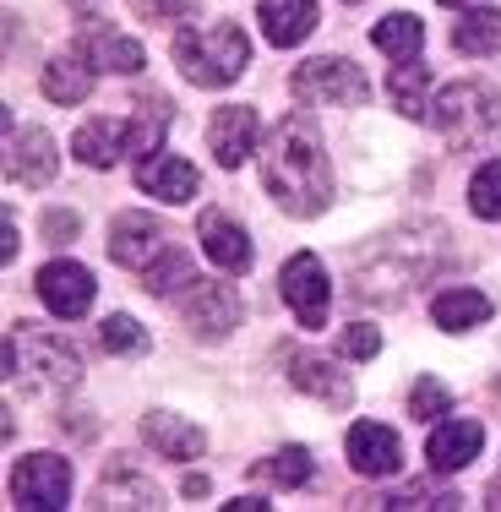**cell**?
Masks as SVG:
<instances>
[{"instance_id":"cell-1","label":"cell","mask_w":501,"mask_h":512,"mask_svg":"<svg viewBox=\"0 0 501 512\" xmlns=\"http://www.w3.org/2000/svg\"><path fill=\"white\" fill-rule=\"evenodd\" d=\"M262 186L273 191V202L284 207L289 218H316L333 197V175H327V153L322 137H316L311 115L305 109H289L273 126L262 153Z\"/></svg>"},{"instance_id":"cell-2","label":"cell","mask_w":501,"mask_h":512,"mask_svg":"<svg viewBox=\"0 0 501 512\" xmlns=\"http://www.w3.org/2000/svg\"><path fill=\"white\" fill-rule=\"evenodd\" d=\"M431 126L452 153H496L501 148V99L485 82H452L431 104Z\"/></svg>"},{"instance_id":"cell-3","label":"cell","mask_w":501,"mask_h":512,"mask_svg":"<svg viewBox=\"0 0 501 512\" xmlns=\"http://www.w3.org/2000/svg\"><path fill=\"white\" fill-rule=\"evenodd\" d=\"M175 66L186 71L197 88H224L240 71L251 66V44L235 22H218V28H191L175 39Z\"/></svg>"},{"instance_id":"cell-4","label":"cell","mask_w":501,"mask_h":512,"mask_svg":"<svg viewBox=\"0 0 501 512\" xmlns=\"http://www.w3.org/2000/svg\"><path fill=\"white\" fill-rule=\"evenodd\" d=\"M6 371L11 376H22V382H33V387H71L82 376V360L71 355L60 338H50L44 327H33V322H17L11 327V338H6Z\"/></svg>"},{"instance_id":"cell-5","label":"cell","mask_w":501,"mask_h":512,"mask_svg":"<svg viewBox=\"0 0 501 512\" xmlns=\"http://www.w3.org/2000/svg\"><path fill=\"white\" fill-rule=\"evenodd\" d=\"M289 88H295V99L305 104H333V109H360L371 99V82H365V71L354 66V60H305V66L289 77Z\"/></svg>"},{"instance_id":"cell-6","label":"cell","mask_w":501,"mask_h":512,"mask_svg":"<svg viewBox=\"0 0 501 512\" xmlns=\"http://www.w3.org/2000/svg\"><path fill=\"white\" fill-rule=\"evenodd\" d=\"M66 502H71V469H66V458L28 453L17 469H11V507H17V512L66 507Z\"/></svg>"},{"instance_id":"cell-7","label":"cell","mask_w":501,"mask_h":512,"mask_svg":"<svg viewBox=\"0 0 501 512\" xmlns=\"http://www.w3.org/2000/svg\"><path fill=\"white\" fill-rule=\"evenodd\" d=\"M169 251H175L169 229L158 224V218H148V213H120L115 229H109V256H115L120 267H137V273H148V267L164 262Z\"/></svg>"},{"instance_id":"cell-8","label":"cell","mask_w":501,"mask_h":512,"mask_svg":"<svg viewBox=\"0 0 501 512\" xmlns=\"http://www.w3.org/2000/svg\"><path fill=\"white\" fill-rule=\"evenodd\" d=\"M284 300H289V311L300 316V327H322L327 322V306H333V284H327V267L316 262L311 251H300V256H289V267H284Z\"/></svg>"},{"instance_id":"cell-9","label":"cell","mask_w":501,"mask_h":512,"mask_svg":"<svg viewBox=\"0 0 501 512\" xmlns=\"http://www.w3.org/2000/svg\"><path fill=\"white\" fill-rule=\"evenodd\" d=\"M180 316H186L202 338H218V333H229V327L240 322V300H235V289H229V284L191 278V284L180 289Z\"/></svg>"},{"instance_id":"cell-10","label":"cell","mask_w":501,"mask_h":512,"mask_svg":"<svg viewBox=\"0 0 501 512\" xmlns=\"http://www.w3.org/2000/svg\"><path fill=\"white\" fill-rule=\"evenodd\" d=\"M207 142H213L218 169H240L256 153V142H262V120H256L251 104H229V109H218V115H213Z\"/></svg>"},{"instance_id":"cell-11","label":"cell","mask_w":501,"mask_h":512,"mask_svg":"<svg viewBox=\"0 0 501 512\" xmlns=\"http://www.w3.org/2000/svg\"><path fill=\"white\" fill-rule=\"evenodd\" d=\"M93 295H99V284H93V273H88L82 262H50V267L39 273V300H44L55 316H66V322L88 316Z\"/></svg>"},{"instance_id":"cell-12","label":"cell","mask_w":501,"mask_h":512,"mask_svg":"<svg viewBox=\"0 0 501 512\" xmlns=\"http://www.w3.org/2000/svg\"><path fill=\"white\" fill-rule=\"evenodd\" d=\"M403 463V442L398 431H387L382 420H360L349 431V469L365 474V480H382V474H398Z\"/></svg>"},{"instance_id":"cell-13","label":"cell","mask_w":501,"mask_h":512,"mask_svg":"<svg viewBox=\"0 0 501 512\" xmlns=\"http://www.w3.org/2000/svg\"><path fill=\"white\" fill-rule=\"evenodd\" d=\"M6 175L17 186H50L55 180V137L50 131H39V126L17 131L6 142Z\"/></svg>"},{"instance_id":"cell-14","label":"cell","mask_w":501,"mask_h":512,"mask_svg":"<svg viewBox=\"0 0 501 512\" xmlns=\"http://www.w3.org/2000/svg\"><path fill=\"white\" fill-rule=\"evenodd\" d=\"M202 251H207V262L224 267L229 278L251 273V240H246V229H240L235 218H224L218 207H207V213H202Z\"/></svg>"},{"instance_id":"cell-15","label":"cell","mask_w":501,"mask_h":512,"mask_svg":"<svg viewBox=\"0 0 501 512\" xmlns=\"http://www.w3.org/2000/svg\"><path fill=\"white\" fill-rule=\"evenodd\" d=\"M137 186L158 202H191L197 197V169L180 153H153V158H137Z\"/></svg>"},{"instance_id":"cell-16","label":"cell","mask_w":501,"mask_h":512,"mask_svg":"<svg viewBox=\"0 0 501 512\" xmlns=\"http://www.w3.org/2000/svg\"><path fill=\"white\" fill-rule=\"evenodd\" d=\"M485 447V425L480 420H442L431 431V469L436 474H458L480 458Z\"/></svg>"},{"instance_id":"cell-17","label":"cell","mask_w":501,"mask_h":512,"mask_svg":"<svg viewBox=\"0 0 501 512\" xmlns=\"http://www.w3.org/2000/svg\"><path fill=\"white\" fill-rule=\"evenodd\" d=\"M77 50L93 60V66H104V71H115V77H131V71H142V44L137 39H126V33H115V28H104V22H93V28H82V39H77Z\"/></svg>"},{"instance_id":"cell-18","label":"cell","mask_w":501,"mask_h":512,"mask_svg":"<svg viewBox=\"0 0 501 512\" xmlns=\"http://www.w3.org/2000/svg\"><path fill=\"white\" fill-rule=\"evenodd\" d=\"M262 33L267 44H278V50H295L300 39H311L316 28V0H262Z\"/></svg>"},{"instance_id":"cell-19","label":"cell","mask_w":501,"mask_h":512,"mask_svg":"<svg viewBox=\"0 0 501 512\" xmlns=\"http://www.w3.org/2000/svg\"><path fill=\"white\" fill-rule=\"evenodd\" d=\"M289 365H295V387H300V393L322 398V404H333V409H349V404H354L349 371H338L333 360H322V355H295Z\"/></svg>"},{"instance_id":"cell-20","label":"cell","mask_w":501,"mask_h":512,"mask_svg":"<svg viewBox=\"0 0 501 512\" xmlns=\"http://www.w3.org/2000/svg\"><path fill=\"white\" fill-rule=\"evenodd\" d=\"M142 442H148L153 453L175 458V463L202 458V431H197V425H186L180 414H148V420H142Z\"/></svg>"},{"instance_id":"cell-21","label":"cell","mask_w":501,"mask_h":512,"mask_svg":"<svg viewBox=\"0 0 501 512\" xmlns=\"http://www.w3.org/2000/svg\"><path fill=\"white\" fill-rule=\"evenodd\" d=\"M169 120H175V109H169L164 93H148V99L137 104V115L126 120V153L131 158H153L158 142H164Z\"/></svg>"},{"instance_id":"cell-22","label":"cell","mask_w":501,"mask_h":512,"mask_svg":"<svg viewBox=\"0 0 501 512\" xmlns=\"http://www.w3.org/2000/svg\"><path fill=\"white\" fill-rule=\"evenodd\" d=\"M436 327H447V333H469V327H480V322H491V295H480V289H442L436 295Z\"/></svg>"},{"instance_id":"cell-23","label":"cell","mask_w":501,"mask_h":512,"mask_svg":"<svg viewBox=\"0 0 501 512\" xmlns=\"http://www.w3.org/2000/svg\"><path fill=\"white\" fill-rule=\"evenodd\" d=\"M44 93L55 104H82L93 93V60L88 55H60L44 66Z\"/></svg>"},{"instance_id":"cell-24","label":"cell","mask_w":501,"mask_h":512,"mask_svg":"<svg viewBox=\"0 0 501 512\" xmlns=\"http://www.w3.org/2000/svg\"><path fill=\"white\" fill-rule=\"evenodd\" d=\"M120 153H126V126L120 120H88L77 131V158L93 169H115Z\"/></svg>"},{"instance_id":"cell-25","label":"cell","mask_w":501,"mask_h":512,"mask_svg":"<svg viewBox=\"0 0 501 512\" xmlns=\"http://www.w3.org/2000/svg\"><path fill=\"white\" fill-rule=\"evenodd\" d=\"M425 88H431V71L420 66V55L414 60H393V77H387V93H393V104H398V115H409V120H425Z\"/></svg>"},{"instance_id":"cell-26","label":"cell","mask_w":501,"mask_h":512,"mask_svg":"<svg viewBox=\"0 0 501 512\" xmlns=\"http://www.w3.org/2000/svg\"><path fill=\"white\" fill-rule=\"evenodd\" d=\"M371 39H376V50H382V55L414 60V55H420V44H425V28H420V17H409V11H393V17L376 22Z\"/></svg>"},{"instance_id":"cell-27","label":"cell","mask_w":501,"mask_h":512,"mask_svg":"<svg viewBox=\"0 0 501 512\" xmlns=\"http://www.w3.org/2000/svg\"><path fill=\"white\" fill-rule=\"evenodd\" d=\"M93 507H164V496H158L153 480H142V474H131V469H115L99 485V502Z\"/></svg>"},{"instance_id":"cell-28","label":"cell","mask_w":501,"mask_h":512,"mask_svg":"<svg viewBox=\"0 0 501 512\" xmlns=\"http://www.w3.org/2000/svg\"><path fill=\"white\" fill-rule=\"evenodd\" d=\"M458 55H501V11H469L452 28Z\"/></svg>"},{"instance_id":"cell-29","label":"cell","mask_w":501,"mask_h":512,"mask_svg":"<svg viewBox=\"0 0 501 512\" xmlns=\"http://www.w3.org/2000/svg\"><path fill=\"white\" fill-rule=\"evenodd\" d=\"M311 453H305V447H284V453H273V458H262L256 463V480H267V485H278V491H295V485H305L311 480Z\"/></svg>"},{"instance_id":"cell-30","label":"cell","mask_w":501,"mask_h":512,"mask_svg":"<svg viewBox=\"0 0 501 512\" xmlns=\"http://www.w3.org/2000/svg\"><path fill=\"white\" fill-rule=\"evenodd\" d=\"M469 207L480 218H501V158H485L469 180Z\"/></svg>"},{"instance_id":"cell-31","label":"cell","mask_w":501,"mask_h":512,"mask_svg":"<svg viewBox=\"0 0 501 512\" xmlns=\"http://www.w3.org/2000/svg\"><path fill=\"white\" fill-rule=\"evenodd\" d=\"M180 284H191V256L186 251H169L164 262H153L148 273H142V289H148V295H175Z\"/></svg>"},{"instance_id":"cell-32","label":"cell","mask_w":501,"mask_h":512,"mask_svg":"<svg viewBox=\"0 0 501 512\" xmlns=\"http://www.w3.org/2000/svg\"><path fill=\"white\" fill-rule=\"evenodd\" d=\"M452 409V393L442 387V376H420V382H414V393H409V414L414 420H442V414Z\"/></svg>"},{"instance_id":"cell-33","label":"cell","mask_w":501,"mask_h":512,"mask_svg":"<svg viewBox=\"0 0 501 512\" xmlns=\"http://www.w3.org/2000/svg\"><path fill=\"white\" fill-rule=\"evenodd\" d=\"M99 338H104L109 355H142V349H148V333H142L131 316H109V322L99 327Z\"/></svg>"},{"instance_id":"cell-34","label":"cell","mask_w":501,"mask_h":512,"mask_svg":"<svg viewBox=\"0 0 501 512\" xmlns=\"http://www.w3.org/2000/svg\"><path fill=\"white\" fill-rule=\"evenodd\" d=\"M463 496L452 491H431V485H403L393 496H371V507H458Z\"/></svg>"},{"instance_id":"cell-35","label":"cell","mask_w":501,"mask_h":512,"mask_svg":"<svg viewBox=\"0 0 501 512\" xmlns=\"http://www.w3.org/2000/svg\"><path fill=\"white\" fill-rule=\"evenodd\" d=\"M338 349H344V360H376L382 355V333L365 327V322H349L344 338H338Z\"/></svg>"},{"instance_id":"cell-36","label":"cell","mask_w":501,"mask_h":512,"mask_svg":"<svg viewBox=\"0 0 501 512\" xmlns=\"http://www.w3.org/2000/svg\"><path fill=\"white\" fill-rule=\"evenodd\" d=\"M131 11L142 22H180V17H191V0H131Z\"/></svg>"},{"instance_id":"cell-37","label":"cell","mask_w":501,"mask_h":512,"mask_svg":"<svg viewBox=\"0 0 501 512\" xmlns=\"http://www.w3.org/2000/svg\"><path fill=\"white\" fill-rule=\"evenodd\" d=\"M39 229H44V240H50V246H71V235H77V218H71V213H44Z\"/></svg>"},{"instance_id":"cell-38","label":"cell","mask_w":501,"mask_h":512,"mask_svg":"<svg viewBox=\"0 0 501 512\" xmlns=\"http://www.w3.org/2000/svg\"><path fill=\"white\" fill-rule=\"evenodd\" d=\"M17 246H22V240H17V229H11V218H6V224H0V262H11Z\"/></svg>"},{"instance_id":"cell-39","label":"cell","mask_w":501,"mask_h":512,"mask_svg":"<svg viewBox=\"0 0 501 512\" xmlns=\"http://www.w3.org/2000/svg\"><path fill=\"white\" fill-rule=\"evenodd\" d=\"M229 512H267L262 496H240V502H229Z\"/></svg>"},{"instance_id":"cell-40","label":"cell","mask_w":501,"mask_h":512,"mask_svg":"<svg viewBox=\"0 0 501 512\" xmlns=\"http://www.w3.org/2000/svg\"><path fill=\"white\" fill-rule=\"evenodd\" d=\"M485 507H501V480H491V491H485Z\"/></svg>"},{"instance_id":"cell-41","label":"cell","mask_w":501,"mask_h":512,"mask_svg":"<svg viewBox=\"0 0 501 512\" xmlns=\"http://www.w3.org/2000/svg\"><path fill=\"white\" fill-rule=\"evenodd\" d=\"M77 6H82V11H88V6H99V0H77Z\"/></svg>"},{"instance_id":"cell-42","label":"cell","mask_w":501,"mask_h":512,"mask_svg":"<svg viewBox=\"0 0 501 512\" xmlns=\"http://www.w3.org/2000/svg\"><path fill=\"white\" fill-rule=\"evenodd\" d=\"M442 6H469V0H442Z\"/></svg>"},{"instance_id":"cell-43","label":"cell","mask_w":501,"mask_h":512,"mask_svg":"<svg viewBox=\"0 0 501 512\" xmlns=\"http://www.w3.org/2000/svg\"><path fill=\"white\" fill-rule=\"evenodd\" d=\"M496 393H501V387H496Z\"/></svg>"},{"instance_id":"cell-44","label":"cell","mask_w":501,"mask_h":512,"mask_svg":"<svg viewBox=\"0 0 501 512\" xmlns=\"http://www.w3.org/2000/svg\"><path fill=\"white\" fill-rule=\"evenodd\" d=\"M349 6H354V0H349Z\"/></svg>"}]
</instances>
